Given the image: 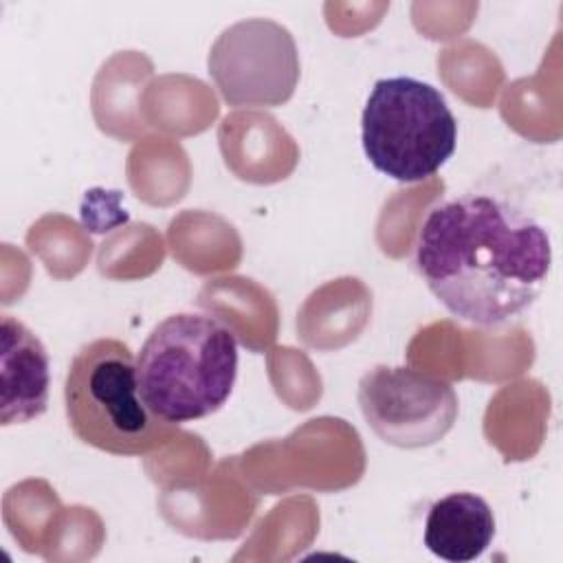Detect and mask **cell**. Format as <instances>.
<instances>
[{
    "mask_svg": "<svg viewBox=\"0 0 563 563\" xmlns=\"http://www.w3.org/2000/svg\"><path fill=\"white\" fill-rule=\"evenodd\" d=\"M552 266L545 227L490 194H462L429 209L416 235V268L457 319L497 328L523 314Z\"/></svg>",
    "mask_w": 563,
    "mask_h": 563,
    "instance_id": "obj_1",
    "label": "cell"
},
{
    "mask_svg": "<svg viewBox=\"0 0 563 563\" xmlns=\"http://www.w3.org/2000/svg\"><path fill=\"white\" fill-rule=\"evenodd\" d=\"M147 407L169 424L216 413L238 378V341L227 323L200 312L165 317L136 356Z\"/></svg>",
    "mask_w": 563,
    "mask_h": 563,
    "instance_id": "obj_2",
    "label": "cell"
},
{
    "mask_svg": "<svg viewBox=\"0 0 563 563\" xmlns=\"http://www.w3.org/2000/svg\"><path fill=\"white\" fill-rule=\"evenodd\" d=\"M64 407L70 431L112 455H147L176 435V424L145 402L132 350L119 339L81 345L66 372Z\"/></svg>",
    "mask_w": 563,
    "mask_h": 563,
    "instance_id": "obj_3",
    "label": "cell"
},
{
    "mask_svg": "<svg viewBox=\"0 0 563 563\" xmlns=\"http://www.w3.org/2000/svg\"><path fill=\"white\" fill-rule=\"evenodd\" d=\"M372 167L402 185L431 178L453 156L457 119L444 95L416 77L378 79L361 114Z\"/></svg>",
    "mask_w": 563,
    "mask_h": 563,
    "instance_id": "obj_4",
    "label": "cell"
},
{
    "mask_svg": "<svg viewBox=\"0 0 563 563\" xmlns=\"http://www.w3.org/2000/svg\"><path fill=\"white\" fill-rule=\"evenodd\" d=\"M209 75L233 108L286 103L299 81V53L290 31L266 18L227 26L209 51Z\"/></svg>",
    "mask_w": 563,
    "mask_h": 563,
    "instance_id": "obj_5",
    "label": "cell"
},
{
    "mask_svg": "<svg viewBox=\"0 0 563 563\" xmlns=\"http://www.w3.org/2000/svg\"><path fill=\"white\" fill-rule=\"evenodd\" d=\"M369 429L389 446L424 449L440 442L457 420V394L440 376L407 367L376 365L356 389Z\"/></svg>",
    "mask_w": 563,
    "mask_h": 563,
    "instance_id": "obj_6",
    "label": "cell"
},
{
    "mask_svg": "<svg viewBox=\"0 0 563 563\" xmlns=\"http://www.w3.org/2000/svg\"><path fill=\"white\" fill-rule=\"evenodd\" d=\"M0 424H24L48 405L51 361L40 336L11 314L0 325Z\"/></svg>",
    "mask_w": 563,
    "mask_h": 563,
    "instance_id": "obj_7",
    "label": "cell"
},
{
    "mask_svg": "<svg viewBox=\"0 0 563 563\" xmlns=\"http://www.w3.org/2000/svg\"><path fill=\"white\" fill-rule=\"evenodd\" d=\"M495 537V515L475 493H449L431 504L424 519V545L438 559L468 563L479 559Z\"/></svg>",
    "mask_w": 563,
    "mask_h": 563,
    "instance_id": "obj_8",
    "label": "cell"
}]
</instances>
